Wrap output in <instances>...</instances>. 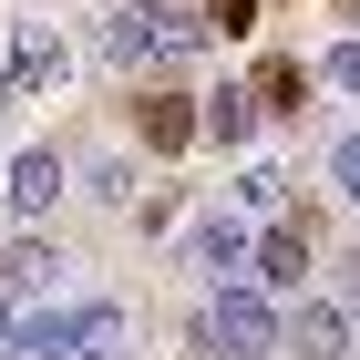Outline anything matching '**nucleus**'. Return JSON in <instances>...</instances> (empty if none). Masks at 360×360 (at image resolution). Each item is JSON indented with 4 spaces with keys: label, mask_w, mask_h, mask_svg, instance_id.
Listing matches in <instances>:
<instances>
[{
    "label": "nucleus",
    "mask_w": 360,
    "mask_h": 360,
    "mask_svg": "<svg viewBox=\"0 0 360 360\" xmlns=\"http://www.w3.org/2000/svg\"><path fill=\"white\" fill-rule=\"evenodd\" d=\"M195 360H278V299H257L248 278L237 288H206V309L186 319Z\"/></svg>",
    "instance_id": "f257e3e1"
},
{
    "label": "nucleus",
    "mask_w": 360,
    "mask_h": 360,
    "mask_svg": "<svg viewBox=\"0 0 360 360\" xmlns=\"http://www.w3.org/2000/svg\"><path fill=\"white\" fill-rule=\"evenodd\" d=\"M309 278H319V248H309V226H299V217L268 226V237L248 248V288H257V299L288 309V299H309Z\"/></svg>",
    "instance_id": "f03ea898"
},
{
    "label": "nucleus",
    "mask_w": 360,
    "mask_h": 360,
    "mask_svg": "<svg viewBox=\"0 0 360 360\" xmlns=\"http://www.w3.org/2000/svg\"><path fill=\"white\" fill-rule=\"evenodd\" d=\"M350 319H340L330 299H288L278 309V360H350Z\"/></svg>",
    "instance_id": "7ed1b4c3"
},
{
    "label": "nucleus",
    "mask_w": 360,
    "mask_h": 360,
    "mask_svg": "<svg viewBox=\"0 0 360 360\" xmlns=\"http://www.w3.org/2000/svg\"><path fill=\"white\" fill-rule=\"evenodd\" d=\"M62 195H72V165H62V144H21V155H11V217H21V226H41Z\"/></svg>",
    "instance_id": "20e7f679"
},
{
    "label": "nucleus",
    "mask_w": 360,
    "mask_h": 360,
    "mask_svg": "<svg viewBox=\"0 0 360 360\" xmlns=\"http://www.w3.org/2000/svg\"><path fill=\"white\" fill-rule=\"evenodd\" d=\"M83 52H93V62H103V72H155V21H144L134 0H113L103 21H93V31H83Z\"/></svg>",
    "instance_id": "39448f33"
},
{
    "label": "nucleus",
    "mask_w": 360,
    "mask_h": 360,
    "mask_svg": "<svg viewBox=\"0 0 360 360\" xmlns=\"http://www.w3.org/2000/svg\"><path fill=\"white\" fill-rule=\"evenodd\" d=\"M62 268H72V257H62L41 226L0 237V288H11V299H52V288H62Z\"/></svg>",
    "instance_id": "423d86ee"
},
{
    "label": "nucleus",
    "mask_w": 360,
    "mask_h": 360,
    "mask_svg": "<svg viewBox=\"0 0 360 360\" xmlns=\"http://www.w3.org/2000/svg\"><path fill=\"white\" fill-rule=\"evenodd\" d=\"M0 72H11V93H52L62 72H72V41H62L52 21H21V31H11V62H0Z\"/></svg>",
    "instance_id": "0eeeda50"
},
{
    "label": "nucleus",
    "mask_w": 360,
    "mask_h": 360,
    "mask_svg": "<svg viewBox=\"0 0 360 360\" xmlns=\"http://www.w3.org/2000/svg\"><path fill=\"white\" fill-rule=\"evenodd\" d=\"M248 248H257V237H248L237 217H195V226H186V268H206L217 288H237V278H248Z\"/></svg>",
    "instance_id": "6e6552de"
},
{
    "label": "nucleus",
    "mask_w": 360,
    "mask_h": 360,
    "mask_svg": "<svg viewBox=\"0 0 360 360\" xmlns=\"http://www.w3.org/2000/svg\"><path fill=\"white\" fill-rule=\"evenodd\" d=\"M72 360H134V309L124 299H72Z\"/></svg>",
    "instance_id": "1a4fd4ad"
},
{
    "label": "nucleus",
    "mask_w": 360,
    "mask_h": 360,
    "mask_svg": "<svg viewBox=\"0 0 360 360\" xmlns=\"http://www.w3.org/2000/svg\"><path fill=\"white\" fill-rule=\"evenodd\" d=\"M257 124H268V113H257V93H248V83H217L206 103H195V134H206V144H248Z\"/></svg>",
    "instance_id": "9d476101"
},
{
    "label": "nucleus",
    "mask_w": 360,
    "mask_h": 360,
    "mask_svg": "<svg viewBox=\"0 0 360 360\" xmlns=\"http://www.w3.org/2000/svg\"><path fill=\"white\" fill-rule=\"evenodd\" d=\"M134 134L155 144V155H186V144H195V93H144V103H134Z\"/></svg>",
    "instance_id": "9b49d317"
},
{
    "label": "nucleus",
    "mask_w": 360,
    "mask_h": 360,
    "mask_svg": "<svg viewBox=\"0 0 360 360\" xmlns=\"http://www.w3.org/2000/svg\"><path fill=\"white\" fill-rule=\"evenodd\" d=\"M257 113H278V124H299V113H309V72H299V62H288V52H278V62H257Z\"/></svg>",
    "instance_id": "f8f14e48"
},
{
    "label": "nucleus",
    "mask_w": 360,
    "mask_h": 360,
    "mask_svg": "<svg viewBox=\"0 0 360 360\" xmlns=\"http://www.w3.org/2000/svg\"><path fill=\"white\" fill-rule=\"evenodd\" d=\"M21 360H72V309H21Z\"/></svg>",
    "instance_id": "ddd939ff"
},
{
    "label": "nucleus",
    "mask_w": 360,
    "mask_h": 360,
    "mask_svg": "<svg viewBox=\"0 0 360 360\" xmlns=\"http://www.w3.org/2000/svg\"><path fill=\"white\" fill-rule=\"evenodd\" d=\"M83 195H93V206H113V217H124V206H134V165H124V155H93V165H83Z\"/></svg>",
    "instance_id": "4468645a"
},
{
    "label": "nucleus",
    "mask_w": 360,
    "mask_h": 360,
    "mask_svg": "<svg viewBox=\"0 0 360 360\" xmlns=\"http://www.w3.org/2000/svg\"><path fill=\"white\" fill-rule=\"evenodd\" d=\"M319 268H330V309H340V319H350V330H360V248L319 257Z\"/></svg>",
    "instance_id": "2eb2a0df"
},
{
    "label": "nucleus",
    "mask_w": 360,
    "mask_h": 360,
    "mask_svg": "<svg viewBox=\"0 0 360 360\" xmlns=\"http://www.w3.org/2000/svg\"><path fill=\"white\" fill-rule=\"evenodd\" d=\"M330 195L360 206V134H330Z\"/></svg>",
    "instance_id": "dca6fc26"
},
{
    "label": "nucleus",
    "mask_w": 360,
    "mask_h": 360,
    "mask_svg": "<svg viewBox=\"0 0 360 360\" xmlns=\"http://www.w3.org/2000/svg\"><path fill=\"white\" fill-rule=\"evenodd\" d=\"M278 195H288V175H278V165H248V175H237V206H248V217H268Z\"/></svg>",
    "instance_id": "f3484780"
},
{
    "label": "nucleus",
    "mask_w": 360,
    "mask_h": 360,
    "mask_svg": "<svg viewBox=\"0 0 360 360\" xmlns=\"http://www.w3.org/2000/svg\"><path fill=\"white\" fill-rule=\"evenodd\" d=\"M319 83H330V93H350V103H360V31H350V41H330V62H319Z\"/></svg>",
    "instance_id": "a211bd4d"
},
{
    "label": "nucleus",
    "mask_w": 360,
    "mask_h": 360,
    "mask_svg": "<svg viewBox=\"0 0 360 360\" xmlns=\"http://www.w3.org/2000/svg\"><path fill=\"white\" fill-rule=\"evenodd\" d=\"M206 31H226V41H248V31H257V0H206Z\"/></svg>",
    "instance_id": "6ab92c4d"
},
{
    "label": "nucleus",
    "mask_w": 360,
    "mask_h": 360,
    "mask_svg": "<svg viewBox=\"0 0 360 360\" xmlns=\"http://www.w3.org/2000/svg\"><path fill=\"white\" fill-rule=\"evenodd\" d=\"M0 360H21V299L0 288Z\"/></svg>",
    "instance_id": "aec40b11"
}]
</instances>
